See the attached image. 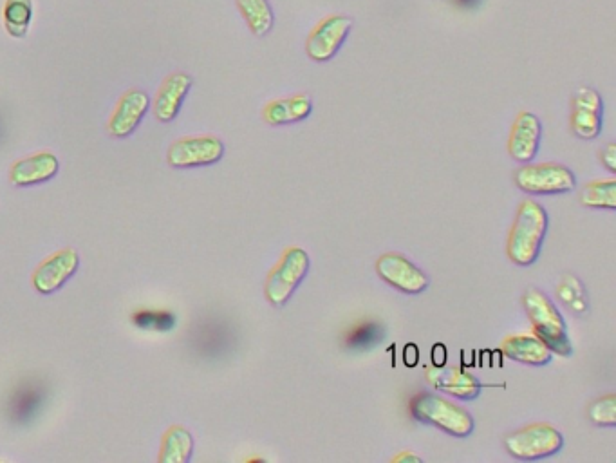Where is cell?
Wrapping results in <instances>:
<instances>
[{"instance_id": "obj_1", "label": "cell", "mask_w": 616, "mask_h": 463, "mask_svg": "<svg viewBox=\"0 0 616 463\" xmlns=\"http://www.w3.org/2000/svg\"><path fill=\"white\" fill-rule=\"evenodd\" d=\"M548 232V212L541 203L526 199L517 210L514 227L508 236L506 252L510 261L519 266H530L541 256L542 243Z\"/></svg>"}, {"instance_id": "obj_2", "label": "cell", "mask_w": 616, "mask_h": 463, "mask_svg": "<svg viewBox=\"0 0 616 463\" xmlns=\"http://www.w3.org/2000/svg\"><path fill=\"white\" fill-rule=\"evenodd\" d=\"M523 304L535 335L550 348L551 353L570 357L573 346L568 337L566 322L562 319V313L557 310V306L551 303L550 297L532 288L524 293Z\"/></svg>"}, {"instance_id": "obj_3", "label": "cell", "mask_w": 616, "mask_h": 463, "mask_svg": "<svg viewBox=\"0 0 616 463\" xmlns=\"http://www.w3.org/2000/svg\"><path fill=\"white\" fill-rule=\"evenodd\" d=\"M411 411L416 420L438 427L447 435L465 438L474 431V416L467 409L434 393H420L412 400Z\"/></svg>"}, {"instance_id": "obj_4", "label": "cell", "mask_w": 616, "mask_h": 463, "mask_svg": "<svg viewBox=\"0 0 616 463\" xmlns=\"http://www.w3.org/2000/svg\"><path fill=\"white\" fill-rule=\"evenodd\" d=\"M564 438L557 427L550 424H533L515 431L504 438V447L510 456L523 462H535L559 453Z\"/></svg>"}, {"instance_id": "obj_5", "label": "cell", "mask_w": 616, "mask_h": 463, "mask_svg": "<svg viewBox=\"0 0 616 463\" xmlns=\"http://www.w3.org/2000/svg\"><path fill=\"white\" fill-rule=\"evenodd\" d=\"M309 266L311 261L302 248L299 246L288 248L266 281V299L273 306L288 304L300 283L306 279Z\"/></svg>"}, {"instance_id": "obj_6", "label": "cell", "mask_w": 616, "mask_h": 463, "mask_svg": "<svg viewBox=\"0 0 616 463\" xmlns=\"http://www.w3.org/2000/svg\"><path fill=\"white\" fill-rule=\"evenodd\" d=\"M515 185L523 192L548 196V194H566L577 187L575 174L559 163H541V165H524L515 172Z\"/></svg>"}, {"instance_id": "obj_7", "label": "cell", "mask_w": 616, "mask_h": 463, "mask_svg": "<svg viewBox=\"0 0 616 463\" xmlns=\"http://www.w3.org/2000/svg\"><path fill=\"white\" fill-rule=\"evenodd\" d=\"M353 19L346 15H331L311 31L306 44L308 57L315 62H327L346 44L353 29Z\"/></svg>"}, {"instance_id": "obj_8", "label": "cell", "mask_w": 616, "mask_h": 463, "mask_svg": "<svg viewBox=\"0 0 616 463\" xmlns=\"http://www.w3.org/2000/svg\"><path fill=\"white\" fill-rule=\"evenodd\" d=\"M224 145L215 136L183 138L168 149V163L176 169H192L212 165L223 158Z\"/></svg>"}, {"instance_id": "obj_9", "label": "cell", "mask_w": 616, "mask_h": 463, "mask_svg": "<svg viewBox=\"0 0 616 463\" xmlns=\"http://www.w3.org/2000/svg\"><path fill=\"white\" fill-rule=\"evenodd\" d=\"M376 272L392 288L403 293H421L429 288V277L400 254H385L376 263Z\"/></svg>"}, {"instance_id": "obj_10", "label": "cell", "mask_w": 616, "mask_h": 463, "mask_svg": "<svg viewBox=\"0 0 616 463\" xmlns=\"http://www.w3.org/2000/svg\"><path fill=\"white\" fill-rule=\"evenodd\" d=\"M571 129L582 140H595L602 131V98L591 87H580L573 98Z\"/></svg>"}, {"instance_id": "obj_11", "label": "cell", "mask_w": 616, "mask_h": 463, "mask_svg": "<svg viewBox=\"0 0 616 463\" xmlns=\"http://www.w3.org/2000/svg\"><path fill=\"white\" fill-rule=\"evenodd\" d=\"M80 265V257L75 250L66 248L56 252L55 256L46 259L38 266L33 275V286L40 293H53L60 290L64 284L75 275Z\"/></svg>"}, {"instance_id": "obj_12", "label": "cell", "mask_w": 616, "mask_h": 463, "mask_svg": "<svg viewBox=\"0 0 616 463\" xmlns=\"http://www.w3.org/2000/svg\"><path fill=\"white\" fill-rule=\"evenodd\" d=\"M541 138V120L535 114L524 111L515 118L514 127H512L510 142H508L510 156L519 163H530L535 160L539 152Z\"/></svg>"}, {"instance_id": "obj_13", "label": "cell", "mask_w": 616, "mask_h": 463, "mask_svg": "<svg viewBox=\"0 0 616 463\" xmlns=\"http://www.w3.org/2000/svg\"><path fill=\"white\" fill-rule=\"evenodd\" d=\"M427 380L432 388L461 400H474L481 393V382L474 375L459 368L434 366L427 369Z\"/></svg>"}, {"instance_id": "obj_14", "label": "cell", "mask_w": 616, "mask_h": 463, "mask_svg": "<svg viewBox=\"0 0 616 463\" xmlns=\"http://www.w3.org/2000/svg\"><path fill=\"white\" fill-rule=\"evenodd\" d=\"M150 98L145 91L132 89L127 95L123 96L116 111L112 114L109 131L116 138H127L131 136L136 127L140 125L143 116L149 109Z\"/></svg>"}, {"instance_id": "obj_15", "label": "cell", "mask_w": 616, "mask_h": 463, "mask_svg": "<svg viewBox=\"0 0 616 463\" xmlns=\"http://www.w3.org/2000/svg\"><path fill=\"white\" fill-rule=\"evenodd\" d=\"M190 87H192V78L185 73H174L168 76L154 102V114L159 122H172L178 116Z\"/></svg>"}, {"instance_id": "obj_16", "label": "cell", "mask_w": 616, "mask_h": 463, "mask_svg": "<svg viewBox=\"0 0 616 463\" xmlns=\"http://www.w3.org/2000/svg\"><path fill=\"white\" fill-rule=\"evenodd\" d=\"M60 163L55 154L40 152L35 156H29L26 160H20L11 169V183L17 187H29L55 178Z\"/></svg>"}, {"instance_id": "obj_17", "label": "cell", "mask_w": 616, "mask_h": 463, "mask_svg": "<svg viewBox=\"0 0 616 463\" xmlns=\"http://www.w3.org/2000/svg\"><path fill=\"white\" fill-rule=\"evenodd\" d=\"M501 351L508 359L528 366H546L553 357L550 348L537 335H512L504 339Z\"/></svg>"}, {"instance_id": "obj_18", "label": "cell", "mask_w": 616, "mask_h": 463, "mask_svg": "<svg viewBox=\"0 0 616 463\" xmlns=\"http://www.w3.org/2000/svg\"><path fill=\"white\" fill-rule=\"evenodd\" d=\"M313 111V100L308 95L290 96L273 100L264 109V120L273 127L290 125L306 120Z\"/></svg>"}, {"instance_id": "obj_19", "label": "cell", "mask_w": 616, "mask_h": 463, "mask_svg": "<svg viewBox=\"0 0 616 463\" xmlns=\"http://www.w3.org/2000/svg\"><path fill=\"white\" fill-rule=\"evenodd\" d=\"M237 8L255 37H266L273 29L275 15L268 0H237Z\"/></svg>"}, {"instance_id": "obj_20", "label": "cell", "mask_w": 616, "mask_h": 463, "mask_svg": "<svg viewBox=\"0 0 616 463\" xmlns=\"http://www.w3.org/2000/svg\"><path fill=\"white\" fill-rule=\"evenodd\" d=\"M161 449H163L159 454L161 462L187 463L194 451V440L185 427H172L163 438Z\"/></svg>"}, {"instance_id": "obj_21", "label": "cell", "mask_w": 616, "mask_h": 463, "mask_svg": "<svg viewBox=\"0 0 616 463\" xmlns=\"http://www.w3.org/2000/svg\"><path fill=\"white\" fill-rule=\"evenodd\" d=\"M31 19H33V2L31 0H6V4H4V26L8 29L11 37H26Z\"/></svg>"}, {"instance_id": "obj_22", "label": "cell", "mask_w": 616, "mask_h": 463, "mask_svg": "<svg viewBox=\"0 0 616 463\" xmlns=\"http://www.w3.org/2000/svg\"><path fill=\"white\" fill-rule=\"evenodd\" d=\"M580 203L588 208H616V181H593L580 192Z\"/></svg>"}, {"instance_id": "obj_23", "label": "cell", "mask_w": 616, "mask_h": 463, "mask_svg": "<svg viewBox=\"0 0 616 463\" xmlns=\"http://www.w3.org/2000/svg\"><path fill=\"white\" fill-rule=\"evenodd\" d=\"M383 328L378 322H360L347 333L346 346L351 350H369L382 341Z\"/></svg>"}, {"instance_id": "obj_24", "label": "cell", "mask_w": 616, "mask_h": 463, "mask_svg": "<svg viewBox=\"0 0 616 463\" xmlns=\"http://www.w3.org/2000/svg\"><path fill=\"white\" fill-rule=\"evenodd\" d=\"M40 402H42L40 389H35L33 386L20 389V391H17L15 398H13V402H11L13 418H17L19 422H26L29 418H33L35 411L40 407Z\"/></svg>"}, {"instance_id": "obj_25", "label": "cell", "mask_w": 616, "mask_h": 463, "mask_svg": "<svg viewBox=\"0 0 616 463\" xmlns=\"http://www.w3.org/2000/svg\"><path fill=\"white\" fill-rule=\"evenodd\" d=\"M132 322L140 328V330L167 331L174 330L176 326V317L170 312H152V310H141V312L132 315Z\"/></svg>"}, {"instance_id": "obj_26", "label": "cell", "mask_w": 616, "mask_h": 463, "mask_svg": "<svg viewBox=\"0 0 616 463\" xmlns=\"http://www.w3.org/2000/svg\"><path fill=\"white\" fill-rule=\"evenodd\" d=\"M589 420L598 427L616 426V397L606 395L593 402L588 411Z\"/></svg>"}, {"instance_id": "obj_27", "label": "cell", "mask_w": 616, "mask_h": 463, "mask_svg": "<svg viewBox=\"0 0 616 463\" xmlns=\"http://www.w3.org/2000/svg\"><path fill=\"white\" fill-rule=\"evenodd\" d=\"M600 160L606 165V169L609 172L616 171V145L615 143H609L604 151L600 152Z\"/></svg>"}, {"instance_id": "obj_28", "label": "cell", "mask_w": 616, "mask_h": 463, "mask_svg": "<svg viewBox=\"0 0 616 463\" xmlns=\"http://www.w3.org/2000/svg\"><path fill=\"white\" fill-rule=\"evenodd\" d=\"M392 462L394 463H421V458H418L416 454L412 453H402L398 454V456H394L392 458Z\"/></svg>"}]
</instances>
